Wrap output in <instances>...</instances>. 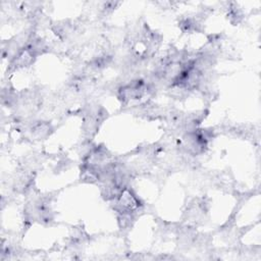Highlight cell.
<instances>
[{"mask_svg": "<svg viewBox=\"0 0 261 261\" xmlns=\"http://www.w3.org/2000/svg\"><path fill=\"white\" fill-rule=\"evenodd\" d=\"M115 205L114 209L118 211L120 214L132 213L139 208V200L135 195L132 194L130 191L124 189L118 194V196L114 199Z\"/></svg>", "mask_w": 261, "mask_h": 261, "instance_id": "obj_1", "label": "cell"}]
</instances>
